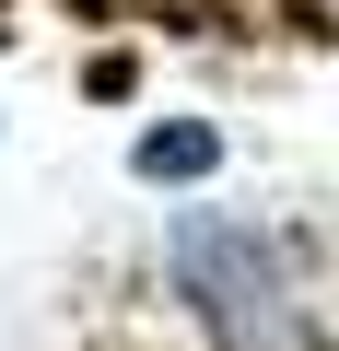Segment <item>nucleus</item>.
<instances>
[{"instance_id":"nucleus-1","label":"nucleus","mask_w":339,"mask_h":351,"mask_svg":"<svg viewBox=\"0 0 339 351\" xmlns=\"http://www.w3.org/2000/svg\"><path fill=\"white\" fill-rule=\"evenodd\" d=\"M164 269H176V293L199 304V328L211 339H246V351H281L304 316V293H292V246L281 234H258V223H234V211H176V234H164Z\"/></svg>"},{"instance_id":"nucleus-2","label":"nucleus","mask_w":339,"mask_h":351,"mask_svg":"<svg viewBox=\"0 0 339 351\" xmlns=\"http://www.w3.org/2000/svg\"><path fill=\"white\" fill-rule=\"evenodd\" d=\"M129 164L152 176V188H164V176L188 188V176H211V164H223V141H211L199 117H188V129H140V152H129Z\"/></svg>"}]
</instances>
